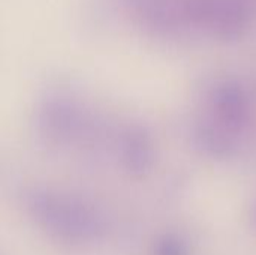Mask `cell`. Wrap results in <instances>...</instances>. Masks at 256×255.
Listing matches in <instances>:
<instances>
[]
</instances>
